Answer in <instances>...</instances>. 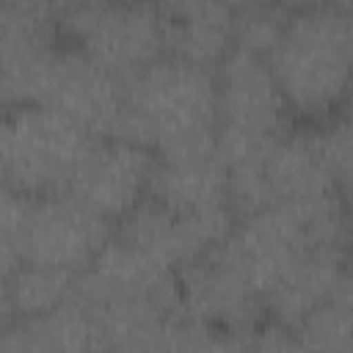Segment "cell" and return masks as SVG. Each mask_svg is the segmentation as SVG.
Returning <instances> with one entry per match:
<instances>
[{"label":"cell","mask_w":353,"mask_h":353,"mask_svg":"<svg viewBox=\"0 0 353 353\" xmlns=\"http://www.w3.org/2000/svg\"><path fill=\"white\" fill-rule=\"evenodd\" d=\"M116 138L149 146L160 160L218 152L215 69L163 55L130 77Z\"/></svg>","instance_id":"1"},{"label":"cell","mask_w":353,"mask_h":353,"mask_svg":"<svg viewBox=\"0 0 353 353\" xmlns=\"http://www.w3.org/2000/svg\"><path fill=\"white\" fill-rule=\"evenodd\" d=\"M268 63L295 119L331 121L353 83V8H295Z\"/></svg>","instance_id":"2"},{"label":"cell","mask_w":353,"mask_h":353,"mask_svg":"<svg viewBox=\"0 0 353 353\" xmlns=\"http://www.w3.org/2000/svg\"><path fill=\"white\" fill-rule=\"evenodd\" d=\"M94 135L50 105L3 108L0 168L3 185L28 196L66 193Z\"/></svg>","instance_id":"3"},{"label":"cell","mask_w":353,"mask_h":353,"mask_svg":"<svg viewBox=\"0 0 353 353\" xmlns=\"http://www.w3.org/2000/svg\"><path fill=\"white\" fill-rule=\"evenodd\" d=\"M218 77V157L221 163L268 152L295 124L268 58L232 47Z\"/></svg>","instance_id":"4"},{"label":"cell","mask_w":353,"mask_h":353,"mask_svg":"<svg viewBox=\"0 0 353 353\" xmlns=\"http://www.w3.org/2000/svg\"><path fill=\"white\" fill-rule=\"evenodd\" d=\"M176 276L182 309L193 320L229 334L237 347H251L254 331L268 320L265 298L223 240L179 268Z\"/></svg>","instance_id":"5"},{"label":"cell","mask_w":353,"mask_h":353,"mask_svg":"<svg viewBox=\"0 0 353 353\" xmlns=\"http://www.w3.org/2000/svg\"><path fill=\"white\" fill-rule=\"evenodd\" d=\"M113 229V221L77 201L72 193L36 196L22 237V262L83 273L110 243Z\"/></svg>","instance_id":"6"},{"label":"cell","mask_w":353,"mask_h":353,"mask_svg":"<svg viewBox=\"0 0 353 353\" xmlns=\"http://www.w3.org/2000/svg\"><path fill=\"white\" fill-rule=\"evenodd\" d=\"M39 105L66 113L94 138H116L124 116V83L91 61L77 44H66L50 61Z\"/></svg>","instance_id":"7"},{"label":"cell","mask_w":353,"mask_h":353,"mask_svg":"<svg viewBox=\"0 0 353 353\" xmlns=\"http://www.w3.org/2000/svg\"><path fill=\"white\" fill-rule=\"evenodd\" d=\"M154 165L157 154L149 146L124 138H94L66 193L116 223L149 196Z\"/></svg>","instance_id":"8"},{"label":"cell","mask_w":353,"mask_h":353,"mask_svg":"<svg viewBox=\"0 0 353 353\" xmlns=\"http://www.w3.org/2000/svg\"><path fill=\"white\" fill-rule=\"evenodd\" d=\"M77 47L121 83L165 55L152 0L110 3L77 41Z\"/></svg>","instance_id":"9"},{"label":"cell","mask_w":353,"mask_h":353,"mask_svg":"<svg viewBox=\"0 0 353 353\" xmlns=\"http://www.w3.org/2000/svg\"><path fill=\"white\" fill-rule=\"evenodd\" d=\"M165 55L218 69L234 44V6L229 0H152Z\"/></svg>","instance_id":"10"},{"label":"cell","mask_w":353,"mask_h":353,"mask_svg":"<svg viewBox=\"0 0 353 353\" xmlns=\"http://www.w3.org/2000/svg\"><path fill=\"white\" fill-rule=\"evenodd\" d=\"M265 182L270 207L339 190L323 149L320 127H292L279 138L265 160Z\"/></svg>","instance_id":"11"},{"label":"cell","mask_w":353,"mask_h":353,"mask_svg":"<svg viewBox=\"0 0 353 353\" xmlns=\"http://www.w3.org/2000/svg\"><path fill=\"white\" fill-rule=\"evenodd\" d=\"M3 328L0 350L3 353H55V350H91L105 347L102 331L88 312L85 303H80L72 292L69 301L61 306L36 314L14 320Z\"/></svg>","instance_id":"12"},{"label":"cell","mask_w":353,"mask_h":353,"mask_svg":"<svg viewBox=\"0 0 353 353\" xmlns=\"http://www.w3.org/2000/svg\"><path fill=\"white\" fill-rule=\"evenodd\" d=\"M149 196H154L157 201H163L176 212H207V210L232 207L226 168L218 152L201 157H182V160L157 157Z\"/></svg>","instance_id":"13"},{"label":"cell","mask_w":353,"mask_h":353,"mask_svg":"<svg viewBox=\"0 0 353 353\" xmlns=\"http://www.w3.org/2000/svg\"><path fill=\"white\" fill-rule=\"evenodd\" d=\"M80 273L22 262L14 273L3 276V295H0V325H8L22 317L44 314L63 301L72 298Z\"/></svg>","instance_id":"14"},{"label":"cell","mask_w":353,"mask_h":353,"mask_svg":"<svg viewBox=\"0 0 353 353\" xmlns=\"http://www.w3.org/2000/svg\"><path fill=\"white\" fill-rule=\"evenodd\" d=\"M61 39L50 0H0V66L44 55Z\"/></svg>","instance_id":"15"},{"label":"cell","mask_w":353,"mask_h":353,"mask_svg":"<svg viewBox=\"0 0 353 353\" xmlns=\"http://www.w3.org/2000/svg\"><path fill=\"white\" fill-rule=\"evenodd\" d=\"M295 347L309 350H353V273L347 270L339 290L309 312L292 328Z\"/></svg>","instance_id":"16"},{"label":"cell","mask_w":353,"mask_h":353,"mask_svg":"<svg viewBox=\"0 0 353 353\" xmlns=\"http://www.w3.org/2000/svg\"><path fill=\"white\" fill-rule=\"evenodd\" d=\"M290 14H292V8H287L281 0H262V3H254L245 8H237L232 47H240V50L268 58L270 50L276 47V41L281 39Z\"/></svg>","instance_id":"17"},{"label":"cell","mask_w":353,"mask_h":353,"mask_svg":"<svg viewBox=\"0 0 353 353\" xmlns=\"http://www.w3.org/2000/svg\"><path fill=\"white\" fill-rule=\"evenodd\" d=\"M36 196L14 190L3 185L0 196V270L3 276L14 273L22 265V237L28 226V215Z\"/></svg>","instance_id":"18"},{"label":"cell","mask_w":353,"mask_h":353,"mask_svg":"<svg viewBox=\"0 0 353 353\" xmlns=\"http://www.w3.org/2000/svg\"><path fill=\"white\" fill-rule=\"evenodd\" d=\"M320 138L336 188L353 210V110L345 108L331 121L320 124Z\"/></svg>","instance_id":"19"},{"label":"cell","mask_w":353,"mask_h":353,"mask_svg":"<svg viewBox=\"0 0 353 353\" xmlns=\"http://www.w3.org/2000/svg\"><path fill=\"white\" fill-rule=\"evenodd\" d=\"M63 39L77 44L113 0H50Z\"/></svg>","instance_id":"20"},{"label":"cell","mask_w":353,"mask_h":353,"mask_svg":"<svg viewBox=\"0 0 353 353\" xmlns=\"http://www.w3.org/2000/svg\"><path fill=\"white\" fill-rule=\"evenodd\" d=\"M287 8H317V6H342V8H353V0H281Z\"/></svg>","instance_id":"21"},{"label":"cell","mask_w":353,"mask_h":353,"mask_svg":"<svg viewBox=\"0 0 353 353\" xmlns=\"http://www.w3.org/2000/svg\"><path fill=\"white\" fill-rule=\"evenodd\" d=\"M232 6H234V11L237 8H245V6H254V3H262V0H229Z\"/></svg>","instance_id":"22"},{"label":"cell","mask_w":353,"mask_h":353,"mask_svg":"<svg viewBox=\"0 0 353 353\" xmlns=\"http://www.w3.org/2000/svg\"><path fill=\"white\" fill-rule=\"evenodd\" d=\"M345 108H347V110H353V83H350V91H347V102H345ZM345 108H342V110H345Z\"/></svg>","instance_id":"23"},{"label":"cell","mask_w":353,"mask_h":353,"mask_svg":"<svg viewBox=\"0 0 353 353\" xmlns=\"http://www.w3.org/2000/svg\"><path fill=\"white\" fill-rule=\"evenodd\" d=\"M347 270L353 273V243H350V251H347Z\"/></svg>","instance_id":"24"}]
</instances>
